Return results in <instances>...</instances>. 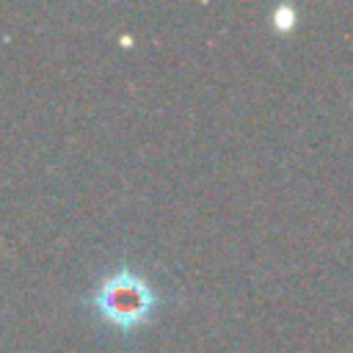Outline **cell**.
Wrapping results in <instances>:
<instances>
[{
	"label": "cell",
	"mask_w": 353,
	"mask_h": 353,
	"mask_svg": "<svg viewBox=\"0 0 353 353\" xmlns=\"http://www.w3.org/2000/svg\"><path fill=\"white\" fill-rule=\"evenodd\" d=\"M154 301L157 298L146 279H141L130 268H119L113 276L102 279V284L91 298V306L108 325L132 331L149 320Z\"/></svg>",
	"instance_id": "1"
}]
</instances>
